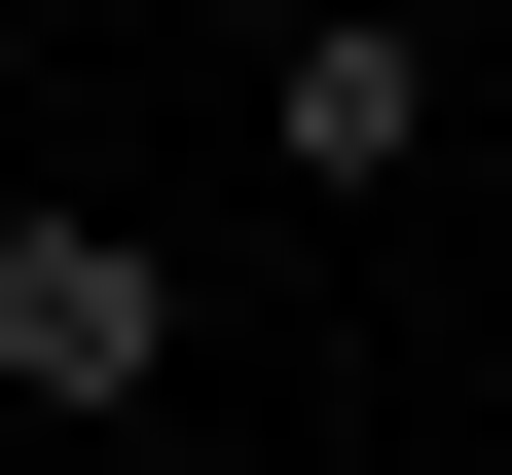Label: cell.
Returning a JSON list of instances; mask_svg holds the SVG:
<instances>
[{
  "mask_svg": "<svg viewBox=\"0 0 512 475\" xmlns=\"http://www.w3.org/2000/svg\"><path fill=\"white\" fill-rule=\"evenodd\" d=\"M0 402H37V439H147V402H183V256L110 220V183L0 220Z\"/></svg>",
  "mask_w": 512,
  "mask_h": 475,
  "instance_id": "cell-1",
  "label": "cell"
},
{
  "mask_svg": "<svg viewBox=\"0 0 512 475\" xmlns=\"http://www.w3.org/2000/svg\"><path fill=\"white\" fill-rule=\"evenodd\" d=\"M256 147H293V183L366 220V183L439 147V37H403V0H293V37H256Z\"/></svg>",
  "mask_w": 512,
  "mask_h": 475,
  "instance_id": "cell-2",
  "label": "cell"
}]
</instances>
